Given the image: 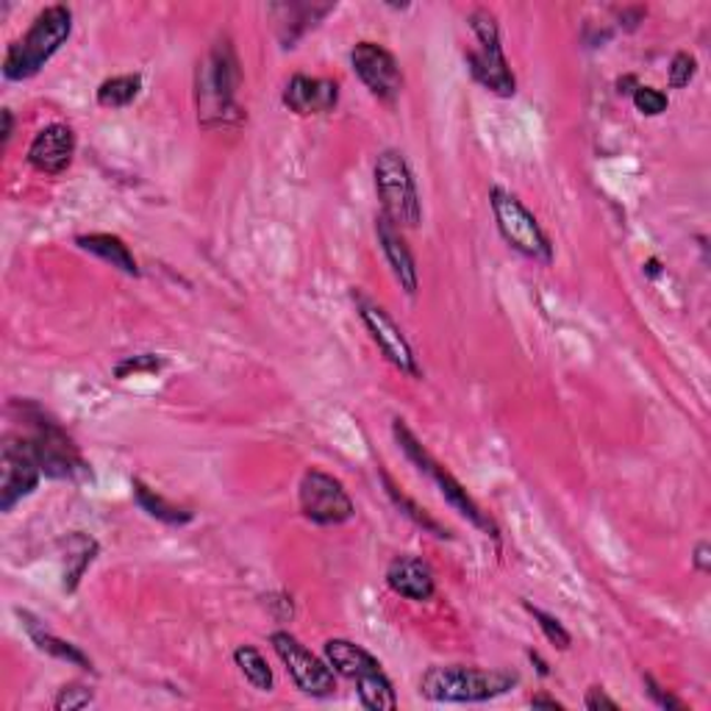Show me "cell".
I'll return each mask as SVG.
<instances>
[{
    "instance_id": "6da1fadb",
    "label": "cell",
    "mask_w": 711,
    "mask_h": 711,
    "mask_svg": "<svg viewBox=\"0 0 711 711\" xmlns=\"http://www.w3.org/2000/svg\"><path fill=\"white\" fill-rule=\"evenodd\" d=\"M73 34V12L65 3L42 9L34 18L31 29L12 42L3 56V76L9 81H29L34 78L47 62L59 54V47L70 40Z\"/></svg>"
},
{
    "instance_id": "7a4b0ae2",
    "label": "cell",
    "mask_w": 711,
    "mask_h": 711,
    "mask_svg": "<svg viewBox=\"0 0 711 711\" xmlns=\"http://www.w3.org/2000/svg\"><path fill=\"white\" fill-rule=\"evenodd\" d=\"M240 87V62L229 40H220L209 56L198 65V118L207 129L240 123L242 109L236 107Z\"/></svg>"
},
{
    "instance_id": "3957f363",
    "label": "cell",
    "mask_w": 711,
    "mask_h": 711,
    "mask_svg": "<svg viewBox=\"0 0 711 711\" xmlns=\"http://www.w3.org/2000/svg\"><path fill=\"white\" fill-rule=\"evenodd\" d=\"M518 687V676L503 670L447 665L431 667L420 678V695L434 703H487Z\"/></svg>"
},
{
    "instance_id": "277c9868",
    "label": "cell",
    "mask_w": 711,
    "mask_h": 711,
    "mask_svg": "<svg viewBox=\"0 0 711 711\" xmlns=\"http://www.w3.org/2000/svg\"><path fill=\"white\" fill-rule=\"evenodd\" d=\"M23 420L29 423V442L36 453L42 476L67 478V481L89 476V465L84 462L81 451L54 418H47L36 403H23Z\"/></svg>"
},
{
    "instance_id": "5b68a950",
    "label": "cell",
    "mask_w": 711,
    "mask_h": 711,
    "mask_svg": "<svg viewBox=\"0 0 711 711\" xmlns=\"http://www.w3.org/2000/svg\"><path fill=\"white\" fill-rule=\"evenodd\" d=\"M373 176H376V192L381 200L384 218L392 220L398 229H418L423 223V200H420L418 181H414L406 156L395 147L381 151Z\"/></svg>"
},
{
    "instance_id": "8992f818",
    "label": "cell",
    "mask_w": 711,
    "mask_h": 711,
    "mask_svg": "<svg viewBox=\"0 0 711 711\" xmlns=\"http://www.w3.org/2000/svg\"><path fill=\"white\" fill-rule=\"evenodd\" d=\"M392 434H395V440H398L400 451H403L406 456H409V459L414 462V465H418L420 473H425V476H429L431 481L436 484V489L442 492V498H445L447 503H451L453 509H456V512L462 514V518L470 520V523L476 525V529H481L484 534H489V536H495V540H498V525H495V520L489 518V514L484 512L481 506H478L476 500L470 498V492H467V489L462 487V484L456 481V478H453L451 473H447L445 467H442L429 451H425L423 442H420L418 436L412 434V429H409V425H406L403 420H395Z\"/></svg>"
},
{
    "instance_id": "52a82bcc",
    "label": "cell",
    "mask_w": 711,
    "mask_h": 711,
    "mask_svg": "<svg viewBox=\"0 0 711 711\" xmlns=\"http://www.w3.org/2000/svg\"><path fill=\"white\" fill-rule=\"evenodd\" d=\"M467 23H470L473 36L478 42L476 51L467 54V67H470L473 78L498 98H512L518 92V78H514L512 67L503 56L498 18L489 9H476L467 18Z\"/></svg>"
},
{
    "instance_id": "ba28073f",
    "label": "cell",
    "mask_w": 711,
    "mask_h": 711,
    "mask_svg": "<svg viewBox=\"0 0 711 711\" xmlns=\"http://www.w3.org/2000/svg\"><path fill=\"white\" fill-rule=\"evenodd\" d=\"M489 207H492L495 225H498L506 245L514 247V251L523 253V256H529V259L540 262V265H551V240H547V234L542 231L540 220L525 209V203L518 195L495 187L492 192H489Z\"/></svg>"
},
{
    "instance_id": "9c48e42d",
    "label": "cell",
    "mask_w": 711,
    "mask_h": 711,
    "mask_svg": "<svg viewBox=\"0 0 711 711\" xmlns=\"http://www.w3.org/2000/svg\"><path fill=\"white\" fill-rule=\"evenodd\" d=\"M298 503L303 518L314 525H342L356 514V506H353L340 478L318 470V467L307 470L300 478Z\"/></svg>"
},
{
    "instance_id": "30bf717a",
    "label": "cell",
    "mask_w": 711,
    "mask_h": 711,
    "mask_svg": "<svg viewBox=\"0 0 711 711\" xmlns=\"http://www.w3.org/2000/svg\"><path fill=\"white\" fill-rule=\"evenodd\" d=\"M273 651L278 653V658L284 662L287 673L292 676L295 687L303 695L312 698H329L336 689V673L331 670L325 658H318L307 645H300L298 636H292L289 631H276L270 636Z\"/></svg>"
},
{
    "instance_id": "8fae6325",
    "label": "cell",
    "mask_w": 711,
    "mask_h": 711,
    "mask_svg": "<svg viewBox=\"0 0 711 711\" xmlns=\"http://www.w3.org/2000/svg\"><path fill=\"white\" fill-rule=\"evenodd\" d=\"M42 467L29 436H7L0 453V512H12L40 487Z\"/></svg>"
},
{
    "instance_id": "7c38bea8",
    "label": "cell",
    "mask_w": 711,
    "mask_h": 711,
    "mask_svg": "<svg viewBox=\"0 0 711 711\" xmlns=\"http://www.w3.org/2000/svg\"><path fill=\"white\" fill-rule=\"evenodd\" d=\"M353 300H356L362 323L367 325L373 342L381 347V353L387 356L389 365H395L400 373H406V376H412V378L423 376L418 365V356H414L412 345H409V340L403 336V331L398 329V323H395V320L389 318L378 303H373V300L365 298L362 292H353Z\"/></svg>"
},
{
    "instance_id": "4fadbf2b",
    "label": "cell",
    "mask_w": 711,
    "mask_h": 711,
    "mask_svg": "<svg viewBox=\"0 0 711 711\" xmlns=\"http://www.w3.org/2000/svg\"><path fill=\"white\" fill-rule=\"evenodd\" d=\"M351 65L367 89L384 103H395L403 92V73L398 59L378 42H359L353 47Z\"/></svg>"
},
{
    "instance_id": "5bb4252c",
    "label": "cell",
    "mask_w": 711,
    "mask_h": 711,
    "mask_svg": "<svg viewBox=\"0 0 711 711\" xmlns=\"http://www.w3.org/2000/svg\"><path fill=\"white\" fill-rule=\"evenodd\" d=\"M76 156V134L70 125L51 123L31 140L29 165L45 176H59L73 165Z\"/></svg>"
},
{
    "instance_id": "9a60e30c",
    "label": "cell",
    "mask_w": 711,
    "mask_h": 711,
    "mask_svg": "<svg viewBox=\"0 0 711 711\" xmlns=\"http://www.w3.org/2000/svg\"><path fill=\"white\" fill-rule=\"evenodd\" d=\"M340 103V84L331 78H314V76H298L289 78L287 89H284V107L289 112L300 114V118H312V114H329L334 112Z\"/></svg>"
},
{
    "instance_id": "2e32d148",
    "label": "cell",
    "mask_w": 711,
    "mask_h": 711,
    "mask_svg": "<svg viewBox=\"0 0 711 711\" xmlns=\"http://www.w3.org/2000/svg\"><path fill=\"white\" fill-rule=\"evenodd\" d=\"M376 234H378V245H381L384 251V259H387L389 270H392L395 281L400 284V289H403L406 295L418 292V284H420L418 265H414L412 251H409V245H406L398 225H395L392 220L384 218V214H378Z\"/></svg>"
},
{
    "instance_id": "e0dca14e",
    "label": "cell",
    "mask_w": 711,
    "mask_h": 711,
    "mask_svg": "<svg viewBox=\"0 0 711 711\" xmlns=\"http://www.w3.org/2000/svg\"><path fill=\"white\" fill-rule=\"evenodd\" d=\"M387 584L395 595L406 600H414V603H425L436 595V581L434 573L425 562L414 556H398L389 562L387 567Z\"/></svg>"
},
{
    "instance_id": "ac0fdd59",
    "label": "cell",
    "mask_w": 711,
    "mask_h": 711,
    "mask_svg": "<svg viewBox=\"0 0 711 711\" xmlns=\"http://www.w3.org/2000/svg\"><path fill=\"white\" fill-rule=\"evenodd\" d=\"M323 658L329 662V667L336 673V676L347 678V681H353V684H359V681H365V678L384 673L381 662H378L370 651H365V647L356 645V642H351V640L325 642Z\"/></svg>"
},
{
    "instance_id": "d6986e66",
    "label": "cell",
    "mask_w": 711,
    "mask_h": 711,
    "mask_svg": "<svg viewBox=\"0 0 711 711\" xmlns=\"http://www.w3.org/2000/svg\"><path fill=\"white\" fill-rule=\"evenodd\" d=\"M76 245L81 247L84 253L98 256L100 262L118 267V270L125 273V276L131 278L140 276V265H136L134 253H131V247L125 245L118 234H81L76 236Z\"/></svg>"
},
{
    "instance_id": "ffe728a7",
    "label": "cell",
    "mask_w": 711,
    "mask_h": 711,
    "mask_svg": "<svg viewBox=\"0 0 711 711\" xmlns=\"http://www.w3.org/2000/svg\"><path fill=\"white\" fill-rule=\"evenodd\" d=\"M20 620H25V631H29V636L42 653L59 658V662H67V665L73 667H81V670H92V658H89L81 647L73 645V642H65L62 636L51 634V631H47L40 620L31 618L29 612H20Z\"/></svg>"
},
{
    "instance_id": "44dd1931",
    "label": "cell",
    "mask_w": 711,
    "mask_h": 711,
    "mask_svg": "<svg viewBox=\"0 0 711 711\" xmlns=\"http://www.w3.org/2000/svg\"><path fill=\"white\" fill-rule=\"evenodd\" d=\"M98 556V542L92 536H87L84 531H73L65 540V573H62V589L65 592H76L81 584L84 573L89 570V565Z\"/></svg>"
},
{
    "instance_id": "7402d4cb",
    "label": "cell",
    "mask_w": 711,
    "mask_h": 711,
    "mask_svg": "<svg viewBox=\"0 0 711 711\" xmlns=\"http://www.w3.org/2000/svg\"><path fill=\"white\" fill-rule=\"evenodd\" d=\"M134 500L147 518L159 520V523L165 525H173V529H181V525L192 523L195 520V514L189 512V509L170 503V500L162 498L156 489H151L145 481H140V478H134Z\"/></svg>"
},
{
    "instance_id": "603a6c76",
    "label": "cell",
    "mask_w": 711,
    "mask_h": 711,
    "mask_svg": "<svg viewBox=\"0 0 711 711\" xmlns=\"http://www.w3.org/2000/svg\"><path fill=\"white\" fill-rule=\"evenodd\" d=\"M234 662L240 667V673L245 676V681L259 692H270L273 689V670L267 665V658L262 656V651H256L253 645H240L234 651Z\"/></svg>"
},
{
    "instance_id": "cb8c5ba5",
    "label": "cell",
    "mask_w": 711,
    "mask_h": 711,
    "mask_svg": "<svg viewBox=\"0 0 711 711\" xmlns=\"http://www.w3.org/2000/svg\"><path fill=\"white\" fill-rule=\"evenodd\" d=\"M278 9L289 14L287 23L281 25L284 47H295V42L307 34L309 29H314V25H318V20H323L334 7H309L307 3V7H278Z\"/></svg>"
},
{
    "instance_id": "d4e9b609",
    "label": "cell",
    "mask_w": 711,
    "mask_h": 711,
    "mask_svg": "<svg viewBox=\"0 0 711 711\" xmlns=\"http://www.w3.org/2000/svg\"><path fill=\"white\" fill-rule=\"evenodd\" d=\"M140 89H142L140 76H114L100 84L95 98H98V107L103 109H125L134 103Z\"/></svg>"
},
{
    "instance_id": "484cf974",
    "label": "cell",
    "mask_w": 711,
    "mask_h": 711,
    "mask_svg": "<svg viewBox=\"0 0 711 711\" xmlns=\"http://www.w3.org/2000/svg\"><path fill=\"white\" fill-rule=\"evenodd\" d=\"M356 695H359L362 706L370 711L398 709V695H395V687L387 678V673H378V676H370L356 684Z\"/></svg>"
},
{
    "instance_id": "4316f807",
    "label": "cell",
    "mask_w": 711,
    "mask_h": 711,
    "mask_svg": "<svg viewBox=\"0 0 711 711\" xmlns=\"http://www.w3.org/2000/svg\"><path fill=\"white\" fill-rule=\"evenodd\" d=\"M384 484H387V492H389V498H392V500H395V506H398V509H400V512H403V514H406V518H412V520H414V523H418V525H420V529L431 531V534H434V536H440V540H445V536H447V531H445V529H442V525H440V523H436V520H434V518H431V514H429V512H425V509H420V506H418V503H414V500H409V498H406V495H403V492H398V487H395V484H392V481H389V476H384Z\"/></svg>"
},
{
    "instance_id": "83f0119b",
    "label": "cell",
    "mask_w": 711,
    "mask_h": 711,
    "mask_svg": "<svg viewBox=\"0 0 711 711\" xmlns=\"http://www.w3.org/2000/svg\"><path fill=\"white\" fill-rule=\"evenodd\" d=\"M525 612H529L531 618L536 620V625H540V631H542V634H545V640L551 642V645H556L558 651H567V647L573 645L570 631H567L565 625L558 623V620L553 618V614L542 612L540 606H534V603H525Z\"/></svg>"
},
{
    "instance_id": "f1b7e54d",
    "label": "cell",
    "mask_w": 711,
    "mask_h": 711,
    "mask_svg": "<svg viewBox=\"0 0 711 711\" xmlns=\"http://www.w3.org/2000/svg\"><path fill=\"white\" fill-rule=\"evenodd\" d=\"M92 700H95V692L89 687H84V684H65V687L56 692L54 709L56 711H78V709H87V706H92Z\"/></svg>"
},
{
    "instance_id": "f546056e",
    "label": "cell",
    "mask_w": 711,
    "mask_h": 711,
    "mask_svg": "<svg viewBox=\"0 0 711 711\" xmlns=\"http://www.w3.org/2000/svg\"><path fill=\"white\" fill-rule=\"evenodd\" d=\"M631 98H634L636 112L647 114V118H658V114L667 112V95L662 92V89L636 87Z\"/></svg>"
},
{
    "instance_id": "4dcf8cb0",
    "label": "cell",
    "mask_w": 711,
    "mask_h": 711,
    "mask_svg": "<svg viewBox=\"0 0 711 711\" xmlns=\"http://www.w3.org/2000/svg\"><path fill=\"white\" fill-rule=\"evenodd\" d=\"M165 367V359L154 356V353H142V356H131V359H123L118 367H114V376L129 378L131 373H156Z\"/></svg>"
},
{
    "instance_id": "1f68e13d",
    "label": "cell",
    "mask_w": 711,
    "mask_h": 711,
    "mask_svg": "<svg viewBox=\"0 0 711 711\" xmlns=\"http://www.w3.org/2000/svg\"><path fill=\"white\" fill-rule=\"evenodd\" d=\"M695 73H698V62H695V56L689 54H676L670 62V87L673 89H684L689 87V81L695 78Z\"/></svg>"
},
{
    "instance_id": "d6a6232c",
    "label": "cell",
    "mask_w": 711,
    "mask_h": 711,
    "mask_svg": "<svg viewBox=\"0 0 711 711\" xmlns=\"http://www.w3.org/2000/svg\"><path fill=\"white\" fill-rule=\"evenodd\" d=\"M642 681H645V687H647V695H651L653 698V703L658 706V709H667V711H687V703H684L681 698H676V695H670L667 692L665 687H662V684H656V678L653 676H645L642 678Z\"/></svg>"
},
{
    "instance_id": "836d02e7",
    "label": "cell",
    "mask_w": 711,
    "mask_h": 711,
    "mask_svg": "<svg viewBox=\"0 0 711 711\" xmlns=\"http://www.w3.org/2000/svg\"><path fill=\"white\" fill-rule=\"evenodd\" d=\"M584 706H587L589 711H600V709L618 711V709H620L618 700L609 698V695H606L603 689H600V687H592V689H589V692H587V700H584Z\"/></svg>"
},
{
    "instance_id": "e575fe53",
    "label": "cell",
    "mask_w": 711,
    "mask_h": 711,
    "mask_svg": "<svg viewBox=\"0 0 711 711\" xmlns=\"http://www.w3.org/2000/svg\"><path fill=\"white\" fill-rule=\"evenodd\" d=\"M711 547H709V542H698V545H695V556H692V562H695V567H698V573H709L711 570Z\"/></svg>"
},
{
    "instance_id": "d590c367",
    "label": "cell",
    "mask_w": 711,
    "mask_h": 711,
    "mask_svg": "<svg viewBox=\"0 0 711 711\" xmlns=\"http://www.w3.org/2000/svg\"><path fill=\"white\" fill-rule=\"evenodd\" d=\"M620 20H629V23H625V29L634 31L636 25H640L642 20H645V9H625V12L620 14Z\"/></svg>"
},
{
    "instance_id": "8d00e7d4",
    "label": "cell",
    "mask_w": 711,
    "mask_h": 711,
    "mask_svg": "<svg viewBox=\"0 0 711 711\" xmlns=\"http://www.w3.org/2000/svg\"><path fill=\"white\" fill-rule=\"evenodd\" d=\"M531 706H534V709L545 706V709H556V711L565 709V703H558L556 698H547V695H534V698H531Z\"/></svg>"
},
{
    "instance_id": "74e56055",
    "label": "cell",
    "mask_w": 711,
    "mask_h": 711,
    "mask_svg": "<svg viewBox=\"0 0 711 711\" xmlns=\"http://www.w3.org/2000/svg\"><path fill=\"white\" fill-rule=\"evenodd\" d=\"M0 118H3V131H0V134H3V145H7V142L12 140V131H14L12 109H3V112H0Z\"/></svg>"
},
{
    "instance_id": "f35d334b",
    "label": "cell",
    "mask_w": 711,
    "mask_h": 711,
    "mask_svg": "<svg viewBox=\"0 0 711 711\" xmlns=\"http://www.w3.org/2000/svg\"><path fill=\"white\" fill-rule=\"evenodd\" d=\"M529 656H531V662H536V670H540V676H551V670H547V665H545V662H542V658H540V653L531 651Z\"/></svg>"
}]
</instances>
